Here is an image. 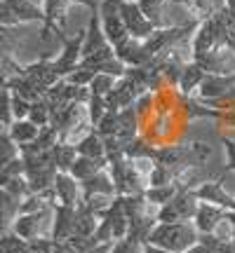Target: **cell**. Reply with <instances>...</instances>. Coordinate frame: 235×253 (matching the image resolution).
<instances>
[{
  "label": "cell",
  "mask_w": 235,
  "mask_h": 253,
  "mask_svg": "<svg viewBox=\"0 0 235 253\" xmlns=\"http://www.w3.org/2000/svg\"><path fill=\"white\" fill-rule=\"evenodd\" d=\"M148 244L167 249L172 253H186L188 249L200 244V232L193 225V220H188V223H158L148 237Z\"/></svg>",
  "instance_id": "6da1fadb"
},
{
  "label": "cell",
  "mask_w": 235,
  "mask_h": 253,
  "mask_svg": "<svg viewBox=\"0 0 235 253\" xmlns=\"http://www.w3.org/2000/svg\"><path fill=\"white\" fill-rule=\"evenodd\" d=\"M198 207H200V199L195 195V190H181L170 204L160 207L158 223H188V220L195 218Z\"/></svg>",
  "instance_id": "7a4b0ae2"
},
{
  "label": "cell",
  "mask_w": 235,
  "mask_h": 253,
  "mask_svg": "<svg viewBox=\"0 0 235 253\" xmlns=\"http://www.w3.org/2000/svg\"><path fill=\"white\" fill-rule=\"evenodd\" d=\"M0 21L2 26H17L28 21H40L45 24V9L38 7L33 0H2L0 2Z\"/></svg>",
  "instance_id": "3957f363"
},
{
  "label": "cell",
  "mask_w": 235,
  "mask_h": 253,
  "mask_svg": "<svg viewBox=\"0 0 235 253\" xmlns=\"http://www.w3.org/2000/svg\"><path fill=\"white\" fill-rule=\"evenodd\" d=\"M118 7H120L122 21H125V26L132 38H136V40H148V38L158 31V26L146 17L144 9L139 7L136 0H132V2H118Z\"/></svg>",
  "instance_id": "277c9868"
},
{
  "label": "cell",
  "mask_w": 235,
  "mask_h": 253,
  "mask_svg": "<svg viewBox=\"0 0 235 253\" xmlns=\"http://www.w3.org/2000/svg\"><path fill=\"white\" fill-rule=\"evenodd\" d=\"M99 17H101V26H104V33L109 38V42L113 47H118L120 42H125L129 36L125 21H122V14H120V7H118L116 0H104L99 9Z\"/></svg>",
  "instance_id": "5b68a950"
},
{
  "label": "cell",
  "mask_w": 235,
  "mask_h": 253,
  "mask_svg": "<svg viewBox=\"0 0 235 253\" xmlns=\"http://www.w3.org/2000/svg\"><path fill=\"white\" fill-rule=\"evenodd\" d=\"M59 40L63 45V52L59 59H55V66L61 78H71L82 63V42H85V31H80L75 38H66L59 33Z\"/></svg>",
  "instance_id": "8992f818"
},
{
  "label": "cell",
  "mask_w": 235,
  "mask_h": 253,
  "mask_svg": "<svg viewBox=\"0 0 235 253\" xmlns=\"http://www.w3.org/2000/svg\"><path fill=\"white\" fill-rule=\"evenodd\" d=\"M146 94L139 84H136L132 78H120L116 84V89L111 91L109 96H106V103H109L111 110H125V108H134V103L139 101V96Z\"/></svg>",
  "instance_id": "52a82bcc"
},
{
  "label": "cell",
  "mask_w": 235,
  "mask_h": 253,
  "mask_svg": "<svg viewBox=\"0 0 235 253\" xmlns=\"http://www.w3.org/2000/svg\"><path fill=\"white\" fill-rule=\"evenodd\" d=\"M55 192L59 204H66V207H80L82 199H85V190H82V183L78 178H73L71 173L59 171L55 181Z\"/></svg>",
  "instance_id": "ba28073f"
},
{
  "label": "cell",
  "mask_w": 235,
  "mask_h": 253,
  "mask_svg": "<svg viewBox=\"0 0 235 253\" xmlns=\"http://www.w3.org/2000/svg\"><path fill=\"white\" fill-rule=\"evenodd\" d=\"M228 216V209L217 207V204H209V202H200L198 213L193 218V225L198 227L200 235H212Z\"/></svg>",
  "instance_id": "9c48e42d"
},
{
  "label": "cell",
  "mask_w": 235,
  "mask_h": 253,
  "mask_svg": "<svg viewBox=\"0 0 235 253\" xmlns=\"http://www.w3.org/2000/svg\"><path fill=\"white\" fill-rule=\"evenodd\" d=\"M75 218H78V207L57 204L55 223H52V239L55 242H63V239L75 235Z\"/></svg>",
  "instance_id": "30bf717a"
},
{
  "label": "cell",
  "mask_w": 235,
  "mask_h": 253,
  "mask_svg": "<svg viewBox=\"0 0 235 253\" xmlns=\"http://www.w3.org/2000/svg\"><path fill=\"white\" fill-rule=\"evenodd\" d=\"M195 195H198L200 202H209V204H217V207H224L228 211H233L235 209V197H231L226 190L221 188V183L217 181H209L205 185H200L195 190Z\"/></svg>",
  "instance_id": "8fae6325"
},
{
  "label": "cell",
  "mask_w": 235,
  "mask_h": 253,
  "mask_svg": "<svg viewBox=\"0 0 235 253\" xmlns=\"http://www.w3.org/2000/svg\"><path fill=\"white\" fill-rule=\"evenodd\" d=\"M82 190H85V195H111V197H116L118 195L116 181H113V176L109 173V167L101 169L97 176H92V178H87V181H82Z\"/></svg>",
  "instance_id": "7c38bea8"
},
{
  "label": "cell",
  "mask_w": 235,
  "mask_h": 253,
  "mask_svg": "<svg viewBox=\"0 0 235 253\" xmlns=\"http://www.w3.org/2000/svg\"><path fill=\"white\" fill-rule=\"evenodd\" d=\"M2 131H7L17 145H26V143H33L43 129H40L36 122H31V120H14V122L9 125V129H2Z\"/></svg>",
  "instance_id": "4fadbf2b"
},
{
  "label": "cell",
  "mask_w": 235,
  "mask_h": 253,
  "mask_svg": "<svg viewBox=\"0 0 235 253\" xmlns=\"http://www.w3.org/2000/svg\"><path fill=\"white\" fill-rule=\"evenodd\" d=\"M109 167V160H94V157H85V155H78V160L73 162L71 167V176L73 178H78V181H87L92 176H97L101 169H106Z\"/></svg>",
  "instance_id": "5bb4252c"
},
{
  "label": "cell",
  "mask_w": 235,
  "mask_h": 253,
  "mask_svg": "<svg viewBox=\"0 0 235 253\" xmlns=\"http://www.w3.org/2000/svg\"><path fill=\"white\" fill-rule=\"evenodd\" d=\"M99 225H101V218L97 213H92L90 209H85V204H80L78 207V218H75V235L94 239Z\"/></svg>",
  "instance_id": "9a60e30c"
},
{
  "label": "cell",
  "mask_w": 235,
  "mask_h": 253,
  "mask_svg": "<svg viewBox=\"0 0 235 253\" xmlns=\"http://www.w3.org/2000/svg\"><path fill=\"white\" fill-rule=\"evenodd\" d=\"M205 78H207V71L200 66V63H188L186 68H183V75H181L179 80V91L181 94H190L193 89H200V84L205 82Z\"/></svg>",
  "instance_id": "2e32d148"
},
{
  "label": "cell",
  "mask_w": 235,
  "mask_h": 253,
  "mask_svg": "<svg viewBox=\"0 0 235 253\" xmlns=\"http://www.w3.org/2000/svg\"><path fill=\"white\" fill-rule=\"evenodd\" d=\"M73 0H45L43 2V9H45V28L50 31H55L59 28L57 24H63L66 21V12H68V5H71Z\"/></svg>",
  "instance_id": "e0dca14e"
},
{
  "label": "cell",
  "mask_w": 235,
  "mask_h": 253,
  "mask_svg": "<svg viewBox=\"0 0 235 253\" xmlns=\"http://www.w3.org/2000/svg\"><path fill=\"white\" fill-rule=\"evenodd\" d=\"M78 155H85V157H94V160H106V145H104V136L92 131L90 136H85L80 143L75 145Z\"/></svg>",
  "instance_id": "ac0fdd59"
},
{
  "label": "cell",
  "mask_w": 235,
  "mask_h": 253,
  "mask_svg": "<svg viewBox=\"0 0 235 253\" xmlns=\"http://www.w3.org/2000/svg\"><path fill=\"white\" fill-rule=\"evenodd\" d=\"M52 160H55V167L59 169V171H71V167L73 162L78 160V150H75V145L71 143H59L52 148Z\"/></svg>",
  "instance_id": "d6986e66"
},
{
  "label": "cell",
  "mask_w": 235,
  "mask_h": 253,
  "mask_svg": "<svg viewBox=\"0 0 235 253\" xmlns=\"http://www.w3.org/2000/svg\"><path fill=\"white\" fill-rule=\"evenodd\" d=\"M179 192H181L179 185H176V183H170V185H153V188H148L146 190V197H148V202L155 204V207H165V204H170Z\"/></svg>",
  "instance_id": "ffe728a7"
},
{
  "label": "cell",
  "mask_w": 235,
  "mask_h": 253,
  "mask_svg": "<svg viewBox=\"0 0 235 253\" xmlns=\"http://www.w3.org/2000/svg\"><path fill=\"white\" fill-rule=\"evenodd\" d=\"M28 120H31V122H36L40 129H45V126L52 125V106H50V101H47L45 96L31 103V113H28Z\"/></svg>",
  "instance_id": "44dd1931"
},
{
  "label": "cell",
  "mask_w": 235,
  "mask_h": 253,
  "mask_svg": "<svg viewBox=\"0 0 235 253\" xmlns=\"http://www.w3.org/2000/svg\"><path fill=\"white\" fill-rule=\"evenodd\" d=\"M0 181H2V190H7L17 199H26L28 195H33L26 176H12V178H0Z\"/></svg>",
  "instance_id": "7402d4cb"
},
{
  "label": "cell",
  "mask_w": 235,
  "mask_h": 253,
  "mask_svg": "<svg viewBox=\"0 0 235 253\" xmlns=\"http://www.w3.org/2000/svg\"><path fill=\"white\" fill-rule=\"evenodd\" d=\"M28 251V239H21L17 232L5 230L2 239H0V253H26Z\"/></svg>",
  "instance_id": "603a6c76"
},
{
  "label": "cell",
  "mask_w": 235,
  "mask_h": 253,
  "mask_svg": "<svg viewBox=\"0 0 235 253\" xmlns=\"http://www.w3.org/2000/svg\"><path fill=\"white\" fill-rule=\"evenodd\" d=\"M116 80H120V78L109 75V73H97L94 80H92V84H90L92 96H109L111 91L116 89V84H118Z\"/></svg>",
  "instance_id": "cb8c5ba5"
},
{
  "label": "cell",
  "mask_w": 235,
  "mask_h": 253,
  "mask_svg": "<svg viewBox=\"0 0 235 253\" xmlns=\"http://www.w3.org/2000/svg\"><path fill=\"white\" fill-rule=\"evenodd\" d=\"M136 2H139V7L144 9V14L153 21L155 26H158V28L163 26V19H160V14H163L167 0H136Z\"/></svg>",
  "instance_id": "d4e9b609"
},
{
  "label": "cell",
  "mask_w": 235,
  "mask_h": 253,
  "mask_svg": "<svg viewBox=\"0 0 235 253\" xmlns=\"http://www.w3.org/2000/svg\"><path fill=\"white\" fill-rule=\"evenodd\" d=\"M109 103H106V96H92L90 103H87V113H90V122L92 125H99L101 120L106 118L109 113Z\"/></svg>",
  "instance_id": "484cf974"
},
{
  "label": "cell",
  "mask_w": 235,
  "mask_h": 253,
  "mask_svg": "<svg viewBox=\"0 0 235 253\" xmlns=\"http://www.w3.org/2000/svg\"><path fill=\"white\" fill-rule=\"evenodd\" d=\"M148 183H151L148 188H153V185H170V183H174V169H170V167H165V164L155 162Z\"/></svg>",
  "instance_id": "4316f807"
},
{
  "label": "cell",
  "mask_w": 235,
  "mask_h": 253,
  "mask_svg": "<svg viewBox=\"0 0 235 253\" xmlns=\"http://www.w3.org/2000/svg\"><path fill=\"white\" fill-rule=\"evenodd\" d=\"M12 176H26V162L21 155L7 162L5 167H0V178H12Z\"/></svg>",
  "instance_id": "83f0119b"
},
{
  "label": "cell",
  "mask_w": 235,
  "mask_h": 253,
  "mask_svg": "<svg viewBox=\"0 0 235 253\" xmlns=\"http://www.w3.org/2000/svg\"><path fill=\"white\" fill-rule=\"evenodd\" d=\"M144 251V244L134 242L132 237H125V239H118L113 244V251L111 253H141Z\"/></svg>",
  "instance_id": "f1b7e54d"
},
{
  "label": "cell",
  "mask_w": 235,
  "mask_h": 253,
  "mask_svg": "<svg viewBox=\"0 0 235 253\" xmlns=\"http://www.w3.org/2000/svg\"><path fill=\"white\" fill-rule=\"evenodd\" d=\"M12 113H14V120H28V113H31V101L12 94Z\"/></svg>",
  "instance_id": "f546056e"
},
{
  "label": "cell",
  "mask_w": 235,
  "mask_h": 253,
  "mask_svg": "<svg viewBox=\"0 0 235 253\" xmlns=\"http://www.w3.org/2000/svg\"><path fill=\"white\" fill-rule=\"evenodd\" d=\"M73 2H78V5H85V7L92 9V12H99V9H101V2H104V0H73Z\"/></svg>",
  "instance_id": "4dcf8cb0"
},
{
  "label": "cell",
  "mask_w": 235,
  "mask_h": 253,
  "mask_svg": "<svg viewBox=\"0 0 235 253\" xmlns=\"http://www.w3.org/2000/svg\"><path fill=\"white\" fill-rule=\"evenodd\" d=\"M144 253H172L167 249H160V246H153V244H146L144 246Z\"/></svg>",
  "instance_id": "1f68e13d"
},
{
  "label": "cell",
  "mask_w": 235,
  "mask_h": 253,
  "mask_svg": "<svg viewBox=\"0 0 235 253\" xmlns=\"http://www.w3.org/2000/svg\"><path fill=\"white\" fill-rule=\"evenodd\" d=\"M116 2H132V0H116Z\"/></svg>",
  "instance_id": "d6a6232c"
},
{
  "label": "cell",
  "mask_w": 235,
  "mask_h": 253,
  "mask_svg": "<svg viewBox=\"0 0 235 253\" xmlns=\"http://www.w3.org/2000/svg\"><path fill=\"white\" fill-rule=\"evenodd\" d=\"M26 253H36V251H31V249H28V251H26Z\"/></svg>",
  "instance_id": "836d02e7"
},
{
  "label": "cell",
  "mask_w": 235,
  "mask_h": 253,
  "mask_svg": "<svg viewBox=\"0 0 235 253\" xmlns=\"http://www.w3.org/2000/svg\"><path fill=\"white\" fill-rule=\"evenodd\" d=\"M141 253H144V251H141Z\"/></svg>",
  "instance_id": "e575fe53"
},
{
  "label": "cell",
  "mask_w": 235,
  "mask_h": 253,
  "mask_svg": "<svg viewBox=\"0 0 235 253\" xmlns=\"http://www.w3.org/2000/svg\"><path fill=\"white\" fill-rule=\"evenodd\" d=\"M233 211H235V209H233Z\"/></svg>",
  "instance_id": "d590c367"
}]
</instances>
